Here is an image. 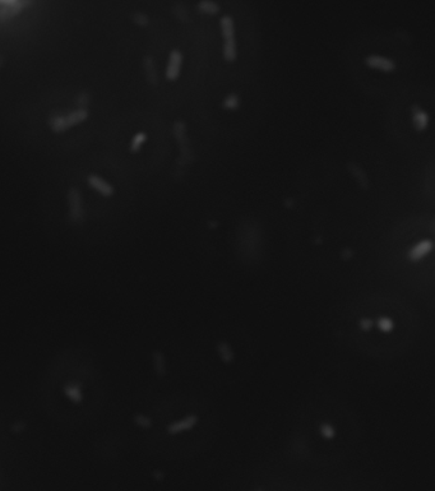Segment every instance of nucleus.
<instances>
[{
	"label": "nucleus",
	"mask_w": 435,
	"mask_h": 491,
	"mask_svg": "<svg viewBox=\"0 0 435 491\" xmlns=\"http://www.w3.org/2000/svg\"><path fill=\"white\" fill-rule=\"evenodd\" d=\"M216 352L224 364L229 365L235 361V351L231 347V344L226 341H220L216 344Z\"/></svg>",
	"instance_id": "11"
},
{
	"label": "nucleus",
	"mask_w": 435,
	"mask_h": 491,
	"mask_svg": "<svg viewBox=\"0 0 435 491\" xmlns=\"http://www.w3.org/2000/svg\"><path fill=\"white\" fill-rule=\"evenodd\" d=\"M375 327V321L373 318H361L359 321V328L362 332H370Z\"/></svg>",
	"instance_id": "21"
},
{
	"label": "nucleus",
	"mask_w": 435,
	"mask_h": 491,
	"mask_svg": "<svg viewBox=\"0 0 435 491\" xmlns=\"http://www.w3.org/2000/svg\"><path fill=\"white\" fill-rule=\"evenodd\" d=\"M222 106H224V109H226V110H236L239 107V97H238V94H235V93H231V94H229L226 98L224 100V103H222Z\"/></svg>",
	"instance_id": "20"
},
{
	"label": "nucleus",
	"mask_w": 435,
	"mask_h": 491,
	"mask_svg": "<svg viewBox=\"0 0 435 491\" xmlns=\"http://www.w3.org/2000/svg\"><path fill=\"white\" fill-rule=\"evenodd\" d=\"M3 62H4V59H3V55H0V68L3 67Z\"/></svg>",
	"instance_id": "26"
},
{
	"label": "nucleus",
	"mask_w": 435,
	"mask_h": 491,
	"mask_svg": "<svg viewBox=\"0 0 435 491\" xmlns=\"http://www.w3.org/2000/svg\"><path fill=\"white\" fill-rule=\"evenodd\" d=\"M152 368L155 374L159 378H164L166 375V373H168L165 355L161 351L156 350L152 352Z\"/></svg>",
	"instance_id": "12"
},
{
	"label": "nucleus",
	"mask_w": 435,
	"mask_h": 491,
	"mask_svg": "<svg viewBox=\"0 0 435 491\" xmlns=\"http://www.w3.org/2000/svg\"><path fill=\"white\" fill-rule=\"evenodd\" d=\"M89 103V96L87 93H81L77 98V105L80 106V109H87V105Z\"/></svg>",
	"instance_id": "23"
},
{
	"label": "nucleus",
	"mask_w": 435,
	"mask_h": 491,
	"mask_svg": "<svg viewBox=\"0 0 435 491\" xmlns=\"http://www.w3.org/2000/svg\"><path fill=\"white\" fill-rule=\"evenodd\" d=\"M153 476H155V479L156 480H159V481H161V480L164 479V474L160 472V471H155V472H153Z\"/></svg>",
	"instance_id": "24"
},
{
	"label": "nucleus",
	"mask_w": 435,
	"mask_h": 491,
	"mask_svg": "<svg viewBox=\"0 0 435 491\" xmlns=\"http://www.w3.org/2000/svg\"><path fill=\"white\" fill-rule=\"evenodd\" d=\"M68 206H69V221L74 225H81L85 222V209L82 204V197L81 191L77 188L72 186L68 190L67 194Z\"/></svg>",
	"instance_id": "3"
},
{
	"label": "nucleus",
	"mask_w": 435,
	"mask_h": 491,
	"mask_svg": "<svg viewBox=\"0 0 435 491\" xmlns=\"http://www.w3.org/2000/svg\"><path fill=\"white\" fill-rule=\"evenodd\" d=\"M133 422L139 427V429L148 430L152 427V420L148 416L143 415V413H137L133 416Z\"/></svg>",
	"instance_id": "19"
},
{
	"label": "nucleus",
	"mask_w": 435,
	"mask_h": 491,
	"mask_svg": "<svg viewBox=\"0 0 435 491\" xmlns=\"http://www.w3.org/2000/svg\"><path fill=\"white\" fill-rule=\"evenodd\" d=\"M198 9L204 14H217L220 12V6L213 0H202L198 4Z\"/></svg>",
	"instance_id": "15"
},
{
	"label": "nucleus",
	"mask_w": 435,
	"mask_h": 491,
	"mask_svg": "<svg viewBox=\"0 0 435 491\" xmlns=\"http://www.w3.org/2000/svg\"><path fill=\"white\" fill-rule=\"evenodd\" d=\"M433 250V242L429 240V239H425V240H421L418 244H415L411 249L409 250L407 253V259L410 262L416 263L423 260L424 258L427 255H429V253Z\"/></svg>",
	"instance_id": "6"
},
{
	"label": "nucleus",
	"mask_w": 435,
	"mask_h": 491,
	"mask_svg": "<svg viewBox=\"0 0 435 491\" xmlns=\"http://www.w3.org/2000/svg\"><path fill=\"white\" fill-rule=\"evenodd\" d=\"M182 65V54L179 50H173L169 56L168 67H166V78L169 81H176L180 76Z\"/></svg>",
	"instance_id": "7"
},
{
	"label": "nucleus",
	"mask_w": 435,
	"mask_h": 491,
	"mask_svg": "<svg viewBox=\"0 0 435 491\" xmlns=\"http://www.w3.org/2000/svg\"><path fill=\"white\" fill-rule=\"evenodd\" d=\"M319 434L323 439L326 440H332V439L336 438L337 435V431H336V427L333 426L331 422H322L319 425Z\"/></svg>",
	"instance_id": "16"
},
{
	"label": "nucleus",
	"mask_w": 435,
	"mask_h": 491,
	"mask_svg": "<svg viewBox=\"0 0 435 491\" xmlns=\"http://www.w3.org/2000/svg\"><path fill=\"white\" fill-rule=\"evenodd\" d=\"M411 114H412V124H414L415 129L419 130V132H423L428 128V124H429V115H428L427 111H424L419 105L412 106L411 109Z\"/></svg>",
	"instance_id": "10"
},
{
	"label": "nucleus",
	"mask_w": 435,
	"mask_h": 491,
	"mask_svg": "<svg viewBox=\"0 0 435 491\" xmlns=\"http://www.w3.org/2000/svg\"><path fill=\"white\" fill-rule=\"evenodd\" d=\"M13 1H15V0H0V5H4V4H9V3H13Z\"/></svg>",
	"instance_id": "25"
},
{
	"label": "nucleus",
	"mask_w": 435,
	"mask_h": 491,
	"mask_svg": "<svg viewBox=\"0 0 435 491\" xmlns=\"http://www.w3.org/2000/svg\"><path fill=\"white\" fill-rule=\"evenodd\" d=\"M221 33L224 37V58L227 62H234L238 56L236 51V40H235V23H234L233 17L224 15L220 21Z\"/></svg>",
	"instance_id": "1"
},
{
	"label": "nucleus",
	"mask_w": 435,
	"mask_h": 491,
	"mask_svg": "<svg viewBox=\"0 0 435 491\" xmlns=\"http://www.w3.org/2000/svg\"><path fill=\"white\" fill-rule=\"evenodd\" d=\"M365 64L368 65L369 68L384 72V73H391V72H393L396 69V63L393 60L380 55H369L365 59Z\"/></svg>",
	"instance_id": "8"
},
{
	"label": "nucleus",
	"mask_w": 435,
	"mask_h": 491,
	"mask_svg": "<svg viewBox=\"0 0 435 491\" xmlns=\"http://www.w3.org/2000/svg\"><path fill=\"white\" fill-rule=\"evenodd\" d=\"M63 389H64V394L71 402L78 405V403H81L83 401V393L80 384H77L74 382H69L68 384H65Z\"/></svg>",
	"instance_id": "13"
},
{
	"label": "nucleus",
	"mask_w": 435,
	"mask_h": 491,
	"mask_svg": "<svg viewBox=\"0 0 435 491\" xmlns=\"http://www.w3.org/2000/svg\"><path fill=\"white\" fill-rule=\"evenodd\" d=\"M132 21L139 27H146V26H148V23H150V19H148L147 15L144 14V13H141V12L133 13Z\"/></svg>",
	"instance_id": "22"
},
{
	"label": "nucleus",
	"mask_w": 435,
	"mask_h": 491,
	"mask_svg": "<svg viewBox=\"0 0 435 491\" xmlns=\"http://www.w3.org/2000/svg\"><path fill=\"white\" fill-rule=\"evenodd\" d=\"M198 421H199L198 416L191 413V415H188L185 416V417L180 418V420H176L174 421V422L169 423L168 427H166V431H168L169 435L171 436L179 435V434H182V432L190 431V430L194 429V427L197 426Z\"/></svg>",
	"instance_id": "4"
},
{
	"label": "nucleus",
	"mask_w": 435,
	"mask_h": 491,
	"mask_svg": "<svg viewBox=\"0 0 435 491\" xmlns=\"http://www.w3.org/2000/svg\"><path fill=\"white\" fill-rule=\"evenodd\" d=\"M32 4L33 0H15L13 3L4 4L0 6V22H8Z\"/></svg>",
	"instance_id": "5"
},
{
	"label": "nucleus",
	"mask_w": 435,
	"mask_h": 491,
	"mask_svg": "<svg viewBox=\"0 0 435 491\" xmlns=\"http://www.w3.org/2000/svg\"><path fill=\"white\" fill-rule=\"evenodd\" d=\"M375 327L380 332L391 333L394 329V322L389 317H380L375 321Z\"/></svg>",
	"instance_id": "17"
},
{
	"label": "nucleus",
	"mask_w": 435,
	"mask_h": 491,
	"mask_svg": "<svg viewBox=\"0 0 435 491\" xmlns=\"http://www.w3.org/2000/svg\"><path fill=\"white\" fill-rule=\"evenodd\" d=\"M87 182H88V185L91 186L92 189H94V190L97 191V193H100L101 195H103V197L110 198L114 195L115 193L114 186H112L111 184H109L106 180H103L102 177L98 176V175L91 174L88 176V179H87Z\"/></svg>",
	"instance_id": "9"
},
{
	"label": "nucleus",
	"mask_w": 435,
	"mask_h": 491,
	"mask_svg": "<svg viewBox=\"0 0 435 491\" xmlns=\"http://www.w3.org/2000/svg\"><path fill=\"white\" fill-rule=\"evenodd\" d=\"M146 141H147V134H146V133L144 132L137 133V134L132 138V142H130V152L132 153L138 152Z\"/></svg>",
	"instance_id": "18"
},
{
	"label": "nucleus",
	"mask_w": 435,
	"mask_h": 491,
	"mask_svg": "<svg viewBox=\"0 0 435 491\" xmlns=\"http://www.w3.org/2000/svg\"><path fill=\"white\" fill-rule=\"evenodd\" d=\"M143 67H144V72H146V77H147V81L151 83L152 85L157 84V72L156 68H155V63H153V59L151 56H146L143 59Z\"/></svg>",
	"instance_id": "14"
},
{
	"label": "nucleus",
	"mask_w": 435,
	"mask_h": 491,
	"mask_svg": "<svg viewBox=\"0 0 435 491\" xmlns=\"http://www.w3.org/2000/svg\"><path fill=\"white\" fill-rule=\"evenodd\" d=\"M88 110L87 109H77L73 112H69L68 115H55L49 120L50 128L53 132L62 133L65 132L69 128L78 125L80 123H83L85 120L88 119Z\"/></svg>",
	"instance_id": "2"
}]
</instances>
